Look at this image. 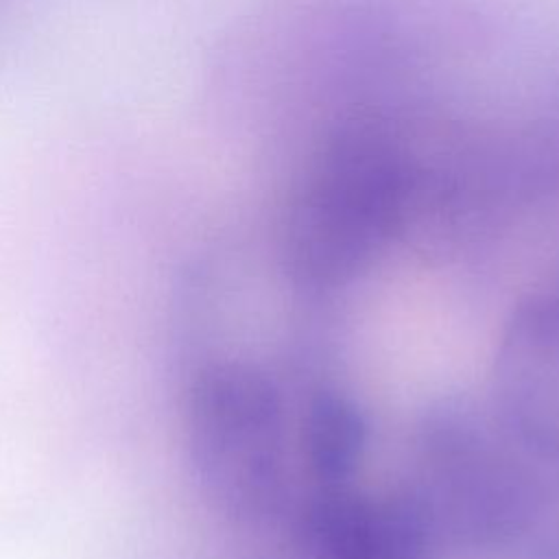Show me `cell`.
<instances>
[{
  "mask_svg": "<svg viewBox=\"0 0 559 559\" xmlns=\"http://www.w3.org/2000/svg\"><path fill=\"white\" fill-rule=\"evenodd\" d=\"M306 559H415L395 537L369 524H332L306 535Z\"/></svg>",
  "mask_w": 559,
  "mask_h": 559,
  "instance_id": "277c9868",
  "label": "cell"
},
{
  "mask_svg": "<svg viewBox=\"0 0 559 559\" xmlns=\"http://www.w3.org/2000/svg\"><path fill=\"white\" fill-rule=\"evenodd\" d=\"M286 408L275 380L236 356L197 358L181 384V437L192 478L225 515L277 511L286 480Z\"/></svg>",
  "mask_w": 559,
  "mask_h": 559,
  "instance_id": "6da1fadb",
  "label": "cell"
},
{
  "mask_svg": "<svg viewBox=\"0 0 559 559\" xmlns=\"http://www.w3.org/2000/svg\"><path fill=\"white\" fill-rule=\"evenodd\" d=\"M365 445V424L356 406L334 391L319 393L304 421V448L323 493L347 489Z\"/></svg>",
  "mask_w": 559,
  "mask_h": 559,
  "instance_id": "3957f363",
  "label": "cell"
},
{
  "mask_svg": "<svg viewBox=\"0 0 559 559\" xmlns=\"http://www.w3.org/2000/svg\"><path fill=\"white\" fill-rule=\"evenodd\" d=\"M535 559H559V542H552V544L544 546V548L535 555Z\"/></svg>",
  "mask_w": 559,
  "mask_h": 559,
  "instance_id": "5b68a950",
  "label": "cell"
},
{
  "mask_svg": "<svg viewBox=\"0 0 559 559\" xmlns=\"http://www.w3.org/2000/svg\"><path fill=\"white\" fill-rule=\"evenodd\" d=\"M496 395L526 443L559 454V290L518 308L498 349Z\"/></svg>",
  "mask_w": 559,
  "mask_h": 559,
  "instance_id": "7a4b0ae2",
  "label": "cell"
}]
</instances>
